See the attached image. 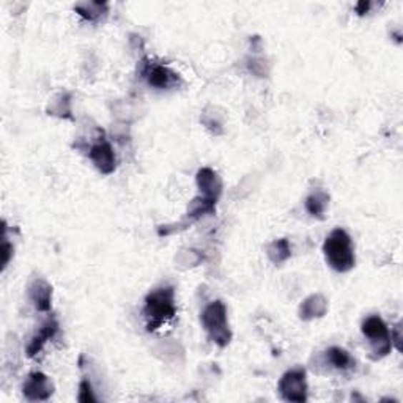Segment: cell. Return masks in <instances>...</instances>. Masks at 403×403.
I'll list each match as a JSON object with an SVG mask.
<instances>
[{"label":"cell","instance_id":"e0dca14e","mask_svg":"<svg viewBox=\"0 0 403 403\" xmlns=\"http://www.w3.org/2000/svg\"><path fill=\"white\" fill-rule=\"evenodd\" d=\"M77 400L82 402V403L96 402L95 394H93V389H91V384H90L87 378L82 379L81 384H79V395H77Z\"/></svg>","mask_w":403,"mask_h":403},{"label":"cell","instance_id":"2e32d148","mask_svg":"<svg viewBox=\"0 0 403 403\" xmlns=\"http://www.w3.org/2000/svg\"><path fill=\"white\" fill-rule=\"evenodd\" d=\"M74 10L81 14L84 19L89 21H96L107 11V5L103 2H85V4H77Z\"/></svg>","mask_w":403,"mask_h":403},{"label":"cell","instance_id":"9a60e30c","mask_svg":"<svg viewBox=\"0 0 403 403\" xmlns=\"http://www.w3.org/2000/svg\"><path fill=\"white\" fill-rule=\"evenodd\" d=\"M324 356H327V361L331 366L337 370H348L354 366V361L350 353L340 347H331L329 350L324 352Z\"/></svg>","mask_w":403,"mask_h":403},{"label":"cell","instance_id":"5b68a950","mask_svg":"<svg viewBox=\"0 0 403 403\" xmlns=\"http://www.w3.org/2000/svg\"><path fill=\"white\" fill-rule=\"evenodd\" d=\"M277 391L281 394V397L287 402H307L306 370L302 367H294L289 372H285L282 378L279 379Z\"/></svg>","mask_w":403,"mask_h":403},{"label":"cell","instance_id":"8fae6325","mask_svg":"<svg viewBox=\"0 0 403 403\" xmlns=\"http://www.w3.org/2000/svg\"><path fill=\"white\" fill-rule=\"evenodd\" d=\"M57 332H59V322H57L56 317L52 315L41 324L40 331H38L36 334L32 339H30V344L27 345V356H29V358H34V356L40 353L43 350L44 344L48 342V340L56 337Z\"/></svg>","mask_w":403,"mask_h":403},{"label":"cell","instance_id":"4fadbf2b","mask_svg":"<svg viewBox=\"0 0 403 403\" xmlns=\"http://www.w3.org/2000/svg\"><path fill=\"white\" fill-rule=\"evenodd\" d=\"M329 205V196L323 189L314 191L311 196L306 199V210L314 218H323L324 212Z\"/></svg>","mask_w":403,"mask_h":403},{"label":"cell","instance_id":"7a4b0ae2","mask_svg":"<svg viewBox=\"0 0 403 403\" xmlns=\"http://www.w3.org/2000/svg\"><path fill=\"white\" fill-rule=\"evenodd\" d=\"M323 252L328 265L337 273H348L354 268V247L352 237L344 229H334L324 239Z\"/></svg>","mask_w":403,"mask_h":403},{"label":"cell","instance_id":"30bf717a","mask_svg":"<svg viewBox=\"0 0 403 403\" xmlns=\"http://www.w3.org/2000/svg\"><path fill=\"white\" fill-rule=\"evenodd\" d=\"M29 298L34 302L36 311L40 312H49L52 306V287L44 281V279H35L30 282L29 289Z\"/></svg>","mask_w":403,"mask_h":403},{"label":"cell","instance_id":"d6986e66","mask_svg":"<svg viewBox=\"0 0 403 403\" xmlns=\"http://www.w3.org/2000/svg\"><path fill=\"white\" fill-rule=\"evenodd\" d=\"M402 340H403V337H402V322H399L391 331V342L395 348H397L399 352H402Z\"/></svg>","mask_w":403,"mask_h":403},{"label":"cell","instance_id":"8992f818","mask_svg":"<svg viewBox=\"0 0 403 403\" xmlns=\"http://www.w3.org/2000/svg\"><path fill=\"white\" fill-rule=\"evenodd\" d=\"M141 76L146 81V84L153 89L169 90L175 89L181 84V77L178 73L172 71L169 66L154 64L150 60H144L141 66Z\"/></svg>","mask_w":403,"mask_h":403},{"label":"cell","instance_id":"ac0fdd59","mask_svg":"<svg viewBox=\"0 0 403 403\" xmlns=\"http://www.w3.org/2000/svg\"><path fill=\"white\" fill-rule=\"evenodd\" d=\"M11 257H13V246L9 243V239H6V237L4 234V238H2V269L9 267Z\"/></svg>","mask_w":403,"mask_h":403},{"label":"cell","instance_id":"5bb4252c","mask_svg":"<svg viewBox=\"0 0 403 403\" xmlns=\"http://www.w3.org/2000/svg\"><path fill=\"white\" fill-rule=\"evenodd\" d=\"M267 254L269 260L274 263V265H281V263L287 262L292 257V246L290 242L287 238L274 239L273 243L268 246Z\"/></svg>","mask_w":403,"mask_h":403},{"label":"cell","instance_id":"ffe728a7","mask_svg":"<svg viewBox=\"0 0 403 403\" xmlns=\"http://www.w3.org/2000/svg\"><path fill=\"white\" fill-rule=\"evenodd\" d=\"M354 10H356V13L359 14V16H364V14L369 13V10H370V2H367V0H362V2H358V4H356V6H354Z\"/></svg>","mask_w":403,"mask_h":403},{"label":"cell","instance_id":"52a82bcc","mask_svg":"<svg viewBox=\"0 0 403 403\" xmlns=\"http://www.w3.org/2000/svg\"><path fill=\"white\" fill-rule=\"evenodd\" d=\"M22 394L30 402H43L48 400L54 394V384L49 377H46L41 372H32L24 384H22Z\"/></svg>","mask_w":403,"mask_h":403},{"label":"cell","instance_id":"9c48e42d","mask_svg":"<svg viewBox=\"0 0 403 403\" xmlns=\"http://www.w3.org/2000/svg\"><path fill=\"white\" fill-rule=\"evenodd\" d=\"M196 181H197V186H199V189L201 192L200 196H205V197L213 199L216 201L219 200L221 194H222V181H221L219 175L216 174L213 169H210V167L200 169L197 172Z\"/></svg>","mask_w":403,"mask_h":403},{"label":"cell","instance_id":"6da1fadb","mask_svg":"<svg viewBox=\"0 0 403 403\" xmlns=\"http://www.w3.org/2000/svg\"><path fill=\"white\" fill-rule=\"evenodd\" d=\"M144 315L146 319V331L150 332L172 320L176 315L174 285H161L146 294Z\"/></svg>","mask_w":403,"mask_h":403},{"label":"cell","instance_id":"7c38bea8","mask_svg":"<svg viewBox=\"0 0 403 403\" xmlns=\"http://www.w3.org/2000/svg\"><path fill=\"white\" fill-rule=\"evenodd\" d=\"M328 302L322 294H312L311 298H307L302 302L299 307V315L302 320H312L315 317H323L327 312Z\"/></svg>","mask_w":403,"mask_h":403},{"label":"cell","instance_id":"ba28073f","mask_svg":"<svg viewBox=\"0 0 403 403\" xmlns=\"http://www.w3.org/2000/svg\"><path fill=\"white\" fill-rule=\"evenodd\" d=\"M89 158L101 174L109 175L115 170V153L112 145L106 139H99L96 144L91 145Z\"/></svg>","mask_w":403,"mask_h":403},{"label":"cell","instance_id":"3957f363","mask_svg":"<svg viewBox=\"0 0 403 403\" xmlns=\"http://www.w3.org/2000/svg\"><path fill=\"white\" fill-rule=\"evenodd\" d=\"M208 339L221 348H226L232 340V331L227 320V307L222 301H213L200 315Z\"/></svg>","mask_w":403,"mask_h":403},{"label":"cell","instance_id":"277c9868","mask_svg":"<svg viewBox=\"0 0 403 403\" xmlns=\"http://www.w3.org/2000/svg\"><path fill=\"white\" fill-rule=\"evenodd\" d=\"M361 331L364 337H367L370 350L374 353V359H382L391 353L392 342L391 332L379 315H370L362 322Z\"/></svg>","mask_w":403,"mask_h":403}]
</instances>
